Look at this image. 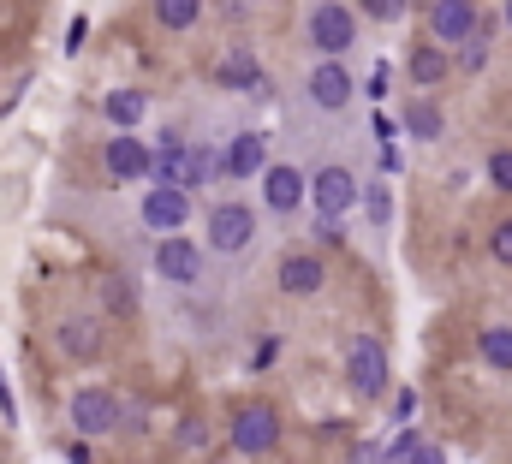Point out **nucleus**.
<instances>
[{
	"label": "nucleus",
	"instance_id": "obj_1",
	"mask_svg": "<svg viewBox=\"0 0 512 464\" xmlns=\"http://www.w3.org/2000/svg\"><path fill=\"white\" fill-rule=\"evenodd\" d=\"M221 179V149H209V143H197V137H185V143H155V179L149 185H179V191H203V185H215Z\"/></svg>",
	"mask_w": 512,
	"mask_h": 464
},
{
	"label": "nucleus",
	"instance_id": "obj_2",
	"mask_svg": "<svg viewBox=\"0 0 512 464\" xmlns=\"http://www.w3.org/2000/svg\"><path fill=\"white\" fill-rule=\"evenodd\" d=\"M358 6H346V0H316L310 6V18H304V36H310V48L322 54V60H346L352 54V42H358Z\"/></svg>",
	"mask_w": 512,
	"mask_h": 464
},
{
	"label": "nucleus",
	"instance_id": "obj_3",
	"mask_svg": "<svg viewBox=\"0 0 512 464\" xmlns=\"http://www.w3.org/2000/svg\"><path fill=\"white\" fill-rule=\"evenodd\" d=\"M280 435H286V423H280V411H274L268 399H245V405H233V417H227V441H233V453H245V459L274 453Z\"/></svg>",
	"mask_w": 512,
	"mask_h": 464
},
{
	"label": "nucleus",
	"instance_id": "obj_4",
	"mask_svg": "<svg viewBox=\"0 0 512 464\" xmlns=\"http://www.w3.org/2000/svg\"><path fill=\"white\" fill-rule=\"evenodd\" d=\"M66 423L78 429V441H102V435L126 429V399L114 387H78L66 405Z\"/></svg>",
	"mask_w": 512,
	"mask_h": 464
},
{
	"label": "nucleus",
	"instance_id": "obj_5",
	"mask_svg": "<svg viewBox=\"0 0 512 464\" xmlns=\"http://www.w3.org/2000/svg\"><path fill=\"white\" fill-rule=\"evenodd\" d=\"M387 381H393V357L376 334H352L346 340V387L358 393V399H382Z\"/></svg>",
	"mask_w": 512,
	"mask_h": 464
},
{
	"label": "nucleus",
	"instance_id": "obj_6",
	"mask_svg": "<svg viewBox=\"0 0 512 464\" xmlns=\"http://www.w3.org/2000/svg\"><path fill=\"white\" fill-rule=\"evenodd\" d=\"M54 351L72 357V363H102L108 357V316L96 310H66L54 322Z\"/></svg>",
	"mask_w": 512,
	"mask_h": 464
},
{
	"label": "nucleus",
	"instance_id": "obj_7",
	"mask_svg": "<svg viewBox=\"0 0 512 464\" xmlns=\"http://www.w3.org/2000/svg\"><path fill=\"white\" fill-rule=\"evenodd\" d=\"M358 203H364V185H358V173H352V167L328 161V167H316V173H310V209H316L322 221H346Z\"/></svg>",
	"mask_w": 512,
	"mask_h": 464
},
{
	"label": "nucleus",
	"instance_id": "obj_8",
	"mask_svg": "<svg viewBox=\"0 0 512 464\" xmlns=\"http://www.w3.org/2000/svg\"><path fill=\"white\" fill-rule=\"evenodd\" d=\"M155 280H167V286H179V292H191L197 280H203V244L197 238H185V232H167V238H155Z\"/></svg>",
	"mask_w": 512,
	"mask_h": 464
},
{
	"label": "nucleus",
	"instance_id": "obj_9",
	"mask_svg": "<svg viewBox=\"0 0 512 464\" xmlns=\"http://www.w3.org/2000/svg\"><path fill=\"white\" fill-rule=\"evenodd\" d=\"M203 227H209L203 232V250H215V256H245L256 244V215L245 203H215Z\"/></svg>",
	"mask_w": 512,
	"mask_h": 464
},
{
	"label": "nucleus",
	"instance_id": "obj_10",
	"mask_svg": "<svg viewBox=\"0 0 512 464\" xmlns=\"http://www.w3.org/2000/svg\"><path fill=\"white\" fill-rule=\"evenodd\" d=\"M102 167H108L114 185H143V179H155V149L137 131H114L102 143Z\"/></svg>",
	"mask_w": 512,
	"mask_h": 464
},
{
	"label": "nucleus",
	"instance_id": "obj_11",
	"mask_svg": "<svg viewBox=\"0 0 512 464\" xmlns=\"http://www.w3.org/2000/svg\"><path fill=\"white\" fill-rule=\"evenodd\" d=\"M137 221L155 232V238L185 232L191 227V191H179V185H149L143 203H137Z\"/></svg>",
	"mask_w": 512,
	"mask_h": 464
},
{
	"label": "nucleus",
	"instance_id": "obj_12",
	"mask_svg": "<svg viewBox=\"0 0 512 464\" xmlns=\"http://www.w3.org/2000/svg\"><path fill=\"white\" fill-rule=\"evenodd\" d=\"M304 90H310V108H322V114H346L352 96H358V78L346 72V60H316L310 78H304Z\"/></svg>",
	"mask_w": 512,
	"mask_h": 464
},
{
	"label": "nucleus",
	"instance_id": "obj_13",
	"mask_svg": "<svg viewBox=\"0 0 512 464\" xmlns=\"http://www.w3.org/2000/svg\"><path fill=\"white\" fill-rule=\"evenodd\" d=\"M310 203V173H298L292 161H268L262 167V209L268 215H298Z\"/></svg>",
	"mask_w": 512,
	"mask_h": 464
},
{
	"label": "nucleus",
	"instance_id": "obj_14",
	"mask_svg": "<svg viewBox=\"0 0 512 464\" xmlns=\"http://www.w3.org/2000/svg\"><path fill=\"white\" fill-rule=\"evenodd\" d=\"M477 18H483V6H477V0H429V6H423L429 42H441V48H459V42H471Z\"/></svg>",
	"mask_w": 512,
	"mask_h": 464
},
{
	"label": "nucleus",
	"instance_id": "obj_15",
	"mask_svg": "<svg viewBox=\"0 0 512 464\" xmlns=\"http://www.w3.org/2000/svg\"><path fill=\"white\" fill-rule=\"evenodd\" d=\"M274 286H280L286 298H316V292L328 286V262H322V250H286L280 268H274Z\"/></svg>",
	"mask_w": 512,
	"mask_h": 464
},
{
	"label": "nucleus",
	"instance_id": "obj_16",
	"mask_svg": "<svg viewBox=\"0 0 512 464\" xmlns=\"http://www.w3.org/2000/svg\"><path fill=\"white\" fill-rule=\"evenodd\" d=\"M262 167H268V131H239L221 143V179L245 185V179H262Z\"/></svg>",
	"mask_w": 512,
	"mask_h": 464
},
{
	"label": "nucleus",
	"instance_id": "obj_17",
	"mask_svg": "<svg viewBox=\"0 0 512 464\" xmlns=\"http://www.w3.org/2000/svg\"><path fill=\"white\" fill-rule=\"evenodd\" d=\"M447 72H453V48H441V42H411V54H405V78H411L417 90H441Z\"/></svg>",
	"mask_w": 512,
	"mask_h": 464
},
{
	"label": "nucleus",
	"instance_id": "obj_18",
	"mask_svg": "<svg viewBox=\"0 0 512 464\" xmlns=\"http://www.w3.org/2000/svg\"><path fill=\"white\" fill-rule=\"evenodd\" d=\"M215 78H221L227 90H239V96H268V72L256 66L251 48H227L221 66H215Z\"/></svg>",
	"mask_w": 512,
	"mask_h": 464
},
{
	"label": "nucleus",
	"instance_id": "obj_19",
	"mask_svg": "<svg viewBox=\"0 0 512 464\" xmlns=\"http://www.w3.org/2000/svg\"><path fill=\"white\" fill-rule=\"evenodd\" d=\"M96 298H102V316H114V322H131V316L143 310L131 274H102V280H96Z\"/></svg>",
	"mask_w": 512,
	"mask_h": 464
},
{
	"label": "nucleus",
	"instance_id": "obj_20",
	"mask_svg": "<svg viewBox=\"0 0 512 464\" xmlns=\"http://www.w3.org/2000/svg\"><path fill=\"white\" fill-rule=\"evenodd\" d=\"M143 114H149V96H143L137 84H120V90H108V96H102V119H108L114 131H137Z\"/></svg>",
	"mask_w": 512,
	"mask_h": 464
},
{
	"label": "nucleus",
	"instance_id": "obj_21",
	"mask_svg": "<svg viewBox=\"0 0 512 464\" xmlns=\"http://www.w3.org/2000/svg\"><path fill=\"white\" fill-rule=\"evenodd\" d=\"M399 125H405V137H423V143H441V137H447V114H441L429 96H411L405 114H399Z\"/></svg>",
	"mask_w": 512,
	"mask_h": 464
},
{
	"label": "nucleus",
	"instance_id": "obj_22",
	"mask_svg": "<svg viewBox=\"0 0 512 464\" xmlns=\"http://www.w3.org/2000/svg\"><path fill=\"white\" fill-rule=\"evenodd\" d=\"M477 357H483L495 375H512V322H489V328H477Z\"/></svg>",
	"mask_w": 512,
	"mask_h": 464
},
{
	"label": "nucleus",
	"instance_id": "obj_23",
	"mask_svg": "<svg viewBox=\"0 0 512 464\" xmlns=\"http://www.w3.org/2000/svg\"><path fill=\"white\" fill-rule=\"evenodd\" d=\"M149 6H155V24L173 30V36H185V30L203 24V0H149Z\"/></svg>",
	"mask_w": 512,
	"mask_h": 464
},
{
	"label": "nucleus",
	"instance_id": "obj_24",
	"mask_svg": "<svg viewBox=\"0 0 512 464\" xmlns=\"http://www.w3.org/2000/svg\"><path fill=\"white\" fill-rule=\"evenodd\" d=\"M364 215H370V227H376V232L393 227V191H387L382 179H376V185H364Z\"/></svg>",
	"mask_w": 512,
	"mask_h": 464
},
{
	"label": "nucleus",
	"instance_id": "obj_25",
	"mask_svg": "<svg viewBox=\"0 0 512 464\" xmlns=\"http://www.w3.org/2000/svg\"><path fill=\"white\" fill-rule=\"evenodd\" d=\"M417 453H423V435H417V429H399V441L382 447V464H411Z\"/></svg>",
	"mask_w": 512,
	"mask_h": 464
},
{
	"label": "nucleus",
	"instance_id": "obj_26",
	"mask_svg": "<svg viewBox=\"0 0 512 464\" xmlns=\"http://www.w3.org/2000/svg\"><path fill=\"white\" fill-rule=\"evenodd\" d=\"M483 173H489V185H495L501 197H512V149H495V155L483 161Z\"/></svg>",
	"mask_w": 512,
	"mask_h": 464
},
{
	"label": "nucleus",
	"instance_id": "obj_27",
	"mask_svg": "<svg viewBox=\"0 0 512 464\" xmlns=\"http://www.w3.org/2000/svg\"><path fill=\"white\" fill-rule=\"evenodd\" d=\"M405 6H411V0H358V18H376V24H393V18H405Z\"/></svg>",
	"mask_w": 512,
	"mask_h": 464
},
{
	"label": "nucleus",
	"instance_id": "obj_28",
	"mask_svg": "<svg viewBox=\"0 0 512 464\" xmlns=\"http://www.w3.org/2000/svg\"><path fill=\"white\" fill-rule=\"evenodd\" d=\"M209 441H215V435H209V423H203V417H185V423H179V447L209 453Z\"/></svg>",
	"mask_w": 512,
	"mask_h": 464
},
{
	"label": "nucleus",
	"instance_id": "obj_29",
	"mask_svg": "<svg viewBox=\"0 0 512 464\" xmlns=\"http://www.w3.org/2000/svg\"><path fill=\"white\" fill-rule=\"evenodd\" d=\"M489 256H495L501 268H512V215H507V221H495V227H489Z\"/></svg>",
	"mask_w": 512,
	"mask_h": 464
},
{
	"label": "nucleus",
	"instance_id": "obj_30",
	"mask_svg": "<svg viewBox=\"0 0 512 464\" xmlns=\"http://www.w3.org/2000/svg\"><path fill=\"white\" fill-rule=\"evenodd\" d=\"M310 238H316L322 250H334V244H346V227H340V221H322V215H316V232H310Z\"/></svg>",
	"mask_w": 512,
	"mask_h": 464
},
{
	"label": "nucleus",
	"instance_id": "obj_31",
	"mask_svg": "<svg viewBox=\"0 0 512 464\" xmlns=\"http://www.w3.org/2000/svg\"><path fill=\"white\" fill-rule=\"evenodd\" d=\"M12 423H18V399H12V381L0 369V429H12Z\"/></svg>",
	"mask_w": 512,
	"mask_h": 464
},
{
	"label": "nucleus",
	"instance_id": "obj_32",
	"mask_svg": "<svg viewBox=\"0 0 512 464\" xmlns=\"http://www.w3.org/2000/svg\"><path fill=\"white\" fill-rule=\"evenodd\" d=\"M411 411H417V393L399 387V393H393V423H411Z\"/></svg>",
	"mask_w": 512,
	"mask_h": 464
},
{
	"label": "nucleus",
	"instance_id": "obj_33",
	"mask_svg": "<svg viewBox=\"0 0 512 464\" xmlns=\"http://www.w3.org/2000/svg\"><path fill=\"white\" fill-rule=\"evenodd\" d=\"M387 78H393V72H387V66H376V72H370V78H364V96H370V102H382V96H387Z\"/></svg>",
	"mask_w": 512,
	"mask_h": 464
},
{
	"label": "nucleus",
	"instance_id": "obj_34",
	"mask_svg": "<svg viewBox=\"0 0 512 464\" xmlns=\"http://www.w3.org/2000/svg\"><path fill=\"white\" fill-rule=\"evenodd\" d=\"M352 464H382V447H376V441H358V447H352Z\"/></svg>",
	"mask_w": 512,
	"mask_h": 464
},
{
	"label": "nucleus",
	"instance_id": "obj_35",
	"mask_svg": "<svg viewBox=\"0 0 512 464\" xmlns=\"http://www.w3.org/2000/svg\"><path fill=\"white\" fill-rule=\"evenodd\" d=\"M84 36H90V18H72V30H66V48L78 54V48H84Z\"/></svg>",
	"mask_w": 512,
	"mask_h": 464
},
{
	"label": "nucleus",
	"instance_id": "obj_36",
	"mask_svg": "<svg viewBox=\"0 0 512 464\" xmlns=\"http://www.w3.org/2000/svg\"><path fill=\"white\" fill-rule=\"evenodd\" d=\"M66 459H72V464H96V453H90V441H72V447H66Z\"/></svg>",
	"mask_w": 512,
	"mask_h": 464
},
{
	"label": "nucleus",
	"instance_id": "obj_37",
	"mask_svg": "<svg viewBox=\"0 0 512 464\" xmlns=\"http://www.w3.org/2000/svg\"><path fill=\"white\" fill-rule=\"evenodd\" d=\"M274 357H280V340H262V346H256V357H251V363H256V369H262V363H274Z\"/></svg>",
	"mask_w": 512,
	"mask_h": 464
},
{
	"label": "nucleus",
	"instance_id": "obj_38",
	"mask_svg": "<svg viewBox=\"0 0 512 464\" xmlns=\"http://www.w3.org/2000/svg\"><path fill=\"white\" fill-rule=\"evenodd\" d=\"M411 464H447V453H441L435 441H423V453H417V459H411Z\"/></svg>",
	"mask_w": 512,
	"mask_h": 464
},
{
	"label": "nucleus",
	"instance_id": "obj_39",
	"mask_svg": "<svg viewBox=\"0 0 512 464\" xmlns=\"http://www.w3.org/2000/svg\"><path fill=\"white\" fill-rule=\"evenodd\" d=\"M501 24H507V30H512V0H507V6H501Z\"/></svg>",
	"mask_w": 512,
	"mask_h": 464
},
{
	"label": "nucleus",
	"instance_id": "obj_40",
	"mask_svg": "<svg viewBox=\"0 0 512 464\" xmlns=\"http://www.w3.org/2000/svg\"><path fill=\"white\" fill-rule=\"evenodd\" d=\"M203 464H233V459H203Z\"/></svg>",
	"mask_w": 512,
	"mask_h": 464
}]
</instances>
